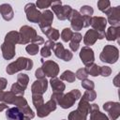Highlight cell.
Segmentation results:
<instances>
[{
	"label": "cell",
	"instance_id": "obj_1",
	"mask_svg": "<svg viewBox=\"0 0 120 120\" xmlns=\"http://www.w3.org/2000/svg\"><path fill=\"white\" fill-rule=\"evenodd\" d=\"M33 61L30 58L27 57H19L14 62L8 65L6 71L8 75H13L16 72H19L21 70H31L33 68Z\"/></svg>",
	"mask_w": 120,
	"mask_h": 120
},
{
	"label": "cell",
	"instance_id": "obj_2",
	"mask_svg": "<svg viewBox=\"0 0 120 120\" xmlns=\"http://www.w3.org/2000/svg\"><path fill=\"white\" fill-rule=\"evenodd\" d=\"M91 105L88 101L81 98L78 108L75 111H72L69 112L68 120H86L87 115L90 113Z\"/></svg>",
	"mask_w": 120,
	"mask_h": 120
},
{
	"label": "cell",
	"instance_id": "obj_3",
	"mask_svg": "<svg viewBox=\"0 0 120 120\" xmlns=\"http://www.w3.org/2000/svg\"><path fill=\"white\" fill-rule=\"evenodd\" d=\"M119 58V50L113 45H106L100 52V61L108 64H114Z\"/></svg>",
	"mask_w": 120,
	"mask_h": 120
},
{
	"label": "cell",
	"instance_id": "obj_4",
	"mask_svg": "<svg viewBox=\"0 0 120 120\" xmlns=\"http://www.w3.org/2000/svg\"><path fill=\"white\" fill-rule=\"evenodd\" d=\"M82 97V93L78 89H72L67 94H63L57 105H59L63 109H68L74 105V103Z\"/></svg>",
	"mask_w": 120,
	"mask_h": 120
},
{
	"label": "cell",
	"instance_id": "obj_5",
	"mask_svg": "<svg viewBox=\"0 0 120 120\" xmlns=\"http://www.w3.org/2000/svg\"><path fill=\"white\" fill-rule=\"evenodd\" d=\"M51 8H52V12L53 14L56 15L57 19L60 20V21H65L68 18L72 8L70 6L68 5H64L62 6V2L61 1H54V2H52V5H51Z\"/></svg>",
	"mask_w": 120,
	"mask_h": 120
},
{
	"label": "cell",
	"instance_id": "obj_6",
	"mask_svg": "<svg viewBox=\"0 0 120 120\" xmlns=\"http://www.w3.org/2000/svg\"><path fill=\"white\" fill-rule=\"evenodd\" d=\"M19 35H20L19 44H22V45L32 42V40L38 36L36 29L29 25H22L20 28Z\"/></svg>",
	"mask_w": 120,
	"mask_h": 120
},
{
	"label": "cell",
	"instance_id": "obj_7",
	"mask_svg": "<svg viewBox=\"0 0 120 120\" xmlns=\"http://www.w3.org/2000/svg\"><path fill=\"white\" fill-rule=\"evenodd\" d=\"M92 28L98 33V39H103L105 38V28L107 25V20L105 17L94 16L91 19Z\"/></svg>",
	"mask_w": 120,
	"mask_h": 120
},
{
	"label": "cell",
	"instance_id": "obj_8",
	"mask_svg": "<svg viewBox=\"0 0 120 120\" xmlns=\"http://www.w3.org/2000/svg\"><path fill=\"white\" fill-rule=\"evenodd\" d=\"M41 63H42V70L45 73L46 76L51 77V78H54L58 75L59 73V66L56 62L52 61V60H47L44 61L43 58L40 59Z\"/></svg>",
	"mask_w": 120,
	"mask_h": 120
},
{
	"label": "cell",
	"instance_id": "obj_9",
	"mask_svg": "<svg viewBox=\"0 0 120 120\" xmlns=\"http://www.w3.org/2000/svg\"><path fill=\"white\" fill-rule=\"evenodd\" d=\"M24 12L26 14V19L30 22L38 23L41 12L37 8L36 5L34 3H28L24 6Z\"/></svg>",
	"mask_w": 120,
	"mask_h": 120
},
{
	"label": "cell",
	"instance_id": "obj_10",
	"mask_svg": "<svg viewBox=\"0 0 120 120\" xmlns=\"http://www.w3.org/2000/svg\"><path fill=\"white\" fill-rule=\"evenodd\" d=\"M52 21H53V13L51 10L45 9L43 12H41V16L38 22V26L43 34H45V32L52 27L51 25Z\"/></svg>",
	"mask_w": 120,
	"mask_h": 120
},
{
	"label": "cell",
	"instance_id": "obj_11",
	"mask_svg": "<svg viewBox=\"0 0 120 120\" xmlns=\"http://www.w3.org/2000/svg\"><path fill=\"white\" fill-rule=\"evenodd\" d=\"M68 20L70 22L71 28L76 32L82 30L83 28V18L80 14V12L76 9H72Z\"/></svg>",
	"mask_w": 120,
	"mask_h": 120
},
{
	"label": "cell",
	"instance_id": "obj_12",
	"mask_svg": "<svg viewBox=\"0 0 120 120\" xmlns=\"http://www.w3.org/2000/svg\"><path fill=\"white\" fill-rule=\"evenodd\" d=\"M103 109L108 112V117L111 120H116L120 116V104L119 102L107 101L103 104Z\"/></svg>",
	"mask_w": 120,
	"mask_h": 120
},
{
	"label": "cell",
	"instance_id": "obj_13",
	"mask_svg": "<svg viewBox=\"0 0 120 120\" xmlns=\"http://www.w3.org/2000/svg\"><path fill=\"white\" fill-rule=\"evenodd\" d=\"M105 14L107 15V22L111 24V26H119L120 24V7L110 8Z\"/></svg>",
	"mask_w": 120,
	"mask_h": 120
},
{
	"label": "cell",
	"instance_id": "obj_14",
	"mask_svg": "<svg viewBox=\"0 0 120 120\" xmlns=\"http://www.w3.org/2000/svg\"><path fill=\"white\" fill-rule=\"evenodd\" d=\"M52 51H53V52H54V54L57 58H60V59H62L66 62L70 61L73 57L72 52L69 50L65 49L63 44L60 43V42H57V43L54 44V47H53Z\"/></svg>",
	"mask_w": 120,
	"mask_h": 120
},
{
	"label": "cell",
	"instance_id": "obj_15",
	"mask_svg": "<svg viewBox=\"0 0 120 120\" xmlns=\"http://www.w3.org/2000/svg\"><path fill=\"white\" fill-rule=\"evenodd\" d=\"M80 58L82 62V64L85 67L90 66L91 64L94 63L95 61V54H94V51L87 46H84L81 49L80 52Z\"/></svg>",
	"mask_w": 120,
	"mask_h": 120
},
{
	"label": "cell",
	"instance_id": "obj_16",
	"mask_svg": "<svg viewBox=\"0 0 120 120\" xmlns=\"http://www.w3.org/2000/svg\"><path fill=\"white\" fill-rule=\"evenodd\" d=\"M56 102L53 100V99H50L48 100L46 103H44L41 107H39L38 109H37V114L38 117L40 118H43V117H46L48 116L52 112L55 111L56 109Z\"/></svg>",
	"mask_w": 120,
	"mask_h": 120
},
{
	"label": "cell",
	"instance_id": "obj_17",
	"mask_svg": "<svg viewBox=\"0 0 120 120\" xmlns=\"http://www.w3.org/2000/svg\"><path fill=\"white\" fill-rule=\"evenodd\" d=\"M16 44L4 40V42L1 45V51H2V55L6 60H10L15 56V50H16Z\"/></svg>",
	"mask_w": 120,
	"mask_h": 120
},
{
	"label": "cell",
	"instance_id": "obj_18",
	"mask_svg": "<svg viewBox=\"0 0 120 120\" xmlns=\"http://www.w3.org/2000/svg\"><path fill=\"white\" fill-rule=\"evenodd\" d=\"M48 88V81L45 79L36 80L32 86H31V92L32 95H43Z\"/></svg>",
	"mask_w": 120,
	"mask_h": 120
},
{
	"label": "cell",
	"instance_id": "obj_19",
	"mask_svg": "<svg viewBox=\"0 0 120 120\" xmlns=\"http://www.w3.org/2000/svg\"><path fill=\"white\" fill-rule=\"evenodd\" d=\"M6 117L8 120H31L30 118L25 117L22 112L16 106L7 109Z\"/></svg>",
	"mask_w": 120,
	"mask_h": 120
},
{
	"label": "cell",
	"instance_id": "obj_20",
	"mask_svg": "<svg viewBox=\"0 0 120 120\" xmlns=\"http://www.w3.org/2000/svg\"><path fill=\"white\" fill-rule=\"evenodd\" d=\"M90 120H110V119L105 113H103L99 111L98 105L94 103V104H91Z\"/></svg>",
	"mask_w": 120,
	"mask_h": 120
},
{
	"label": "cell",
	"instance_id": "obj_21",
	"mask_svg": "<svg viewBox=\"0 0 120 120\" xmlns=\"http://www.w3.org/2000/svg\"><path fill=\"white\" fill-rule=\"evenodd\" d=\"M98 39V33L94 29H90L85 33L83 37V43L85 46L90 47L91 45H94Z\"/></svg>",
	"mask_w": 120,
	"mask_h": 120
},
{
	"label": "cell",
	"instance_id": "obj_22",
	"mask_svg": "<svg viewBox=\"0 0 120 120\" xmlns=\"http://www.w3.org/2000/svg\"><path fill=\"white\" fill-rule=\"evenodd\" d=\"M105 38L109 41L117 40L119 42L120 38V26H110L105 32Z\"/></svg>",
	"mask_w": 120,
	"mask_h": 120
},
{
	"label": "cell",
	"instance_id": "obj_23",
	"mask_svg": "<svg viewBox=\"0 0 120 120\" xmlns=\"http://www.w3.org/2000/svg\"><path fill=\"white\" fill-rule=\"evenodd\" d=\"M0 14L5 21H11L14 17V11L9 4H2L0 5Z\"/></svg>",
	"mask_w": 120,
	"mask_h": 120
},
{
	"label": "cell",
	"instance_id": "obj_24",
	"mask_svg": "<svg viewBox=\"0 0 120 120\" xmlns=\"http://www.w3.org/2000/svg\"><path fill=\"white\" fill-rule=\"evenodd\" d=\"M50 83H51V86H52V89L53 93H63L64 90L66 89L65 83L57 77L51 78Z\"/></svg>",
	"mask_w": 120,
	"mask_h": 120
},
{
	"label": "cell",
	"instance_id": "obj_25",
	"mask_svg": "<svg viewBox=\"0 0 120 120\" xmlns=\"http://www.w3.org/2000/svg\"><path fill=\"white\" fill-rule=\"evenodd\" d=\"M82 36L81 33H79V32L73 33V36H72L71 39L69 40V48L72 52H76L79 49V45H80V42L82 41Z\"/></svg>",
	"mask_w": 120,
	"mask_h": 120
},
{
	"label": "cell",
	"instance_id": "obj_26",
	"mask_svg": "<svg viewBox=\"0 0 120 120\" xmlns=\"http://www.w3.org/2000/svg\"><path fill=\"white\" fill-rule=\"evenodd\" d=\"M60 80L61 81H66L68 82H74L75 80H76V77H75V73L72 72L71 70H65L61 76H60Z\"/></svg>",
	"mask_w": 120,
	"mask_h": 120
},
{
	"label": "cell",
	"instance_id": "obj_27",
	"mask_svg": "<svg viewBox=\"0 0 120 120\" xmlns=\"http://www.w3.org/2000/svg\"><path fill=\"white\" fill-rule=\"evenodd\" d=\"M45 35L49 38V40H52V41H55V40H57L60 38L59 31L56 28H52V27H51L50 29H48L45 32Z\"/></svg>",
	"mask_w": 120,
	"mask_h": 120
},
{
	"label": "cell",
	"instance_id": "obj_28",
	"mask_svg": "<svg viewBox=\"0 0 120 120\" xmlns=\"http://www.w3.org/2000/svg\"><path fill=\"white\" fill-rule=\"evenodd\" d=\"M85 70H86V72H87L88 75H91V76H93V77H97V76L99 75L100 67H99L98 65L93 63V64H91L90 66L86 67V68H85Z\"/></svg>",
	"mask_w": 120,
	"mask_h": 120
},
{
	"label": "cell",
	"instance_id": "obj_29",
	"mask_svg": "<svg viewBox=\"0 0 120 120\" xmlns=\"http://www.w3.org/2000/svg\"><path fill=\"white\" fill-rule=\"evenodd\" d=\"M29 82V77L27 74L24 73H19L17 75V83L19 85H21L23 89H26L27 85Z\"/></svg>",
	"mask_w": 120,
	"mask_h": 120
},
{
	"label": "cell",
	"instance_id": "obj_30",
	"mask_svg": "<svg viewBox=\"0 0 120 120\" xmlns=\"http://www.w3.org/2000/svg\"><path fill=\"white\" fill-rule=\"evenodd\" d=\"M5 40L10 41V42H12V43H14V44L19 43V40H20L19 32H17V31H10V32H8V33L5 36Z\"/></svg>",
	"mask_w": 120,
	"mask_h": 120
},
{
	"label": "cell",
	"instance_id": "obj_31",
	"mask_svg": "<svg viewBox=\"0 0 120 120\" xmlns=\"http://www.w3.org/2000/svg\"><path fill=\"white\" fill-rule=\"evenodd\" d=\"M13 105H15L16 107H18L21 111H22L23 109H25V108L28 107L27 100H26L22 96H17L16 99H15L14 102H13Z\"/></svg>",
	"mask_w": 120,
	"mask_h": 120
},
{
	"label": "cell",
	"instance_id": "obj_32",
	"mask_svg": "<svg viewBox=\"0 0 120 120\" xmlns=\"http://www.w3.org/2000/svg\"><path fill=\"white\" fill-rule=\"evenodd\" d=\"M16 98H17V96L13 93V92H11V91H8V92H5V94H4V98H3V102L4 103H6V104H13V102H14V100L16 99Z\"/></svg>",
	"mask_w": 120,
	"mask_h": 120
},
{
	"label": "cell",
	"instance_id": "obj_33",
	"mask_svg": "<svg viewBox=\"0 0 120 120\" xmlns=\"http://www.w3.org/2000/svg\"><path fill=\"white\" fill-rule=\"evenodd\" d=\"M32 102L36 110L41 107L44 104V99L42 95H32Z\"/></svg>",
	"mask_w": 120,
	"mask_h": 120
},
{
	"label": "cell",
	"instance_id": "obj_34",
	"mask_svg": "<svg viewBox=\"0 0 120 120\" xmlns=\"http://www.w3.org/2000/svg\"><path fill=\"white\" fill-rule=\"evenodd\" d=\"M73 31L70 28H64L61 32V38L64 42H68L71 39L72 36H73Z\"/></svg>",
	"mask_w": 120,
	"mask_h": 120
},
{
	"label": "cell",
	"instance_id": "obj_35",
	"mask_svg": "<svg viewBox=\"0 0 120 120\" xmlns=\"http://www.w3.org/2000/svg\"><path fill=\"white\" fill-rule=\"evenodd\" d=\"M79 12L82 17H92L93 13H94V9L90 6H82V7H81Z\"/></svg>",
	"mask_w": 120,
	"mask_h": 120
},
{
	"label": "cell",
	"instance_id": "obj_36",
	"mask_svg": "<svg viewBox=\"0 0 120 120\" xmlns=\"http://www.w3.org/2000/svg\"><path fill=\"white\" fill-rule=\"evenodd\" d=\"M97 6L100 11L105 13L111 8V2L109 0H99V1H98Z\"/></svg>",
	"mask_w": 120,
	"mask_h": 120
},
{
	"label": "cell",
	"instance_id": "obj_37",
	"mask_svg": "<svg viewBox=\"0 0 120 120\" xmlns=\"http://www.w3.org/2000/svg\"><path fill=\"white\" fill-rule=\"evenodd\" d=\"M96 98H97V93L94 90H86L81 98H82L88 102H91V101H94L96 99Z\"/></svg>",
	"mask_w": 120,
	"mask_h": 120
},
{
	"label": "cell",
	"instance_id": "obj_38",
	"mask_svg": "<svg viewBox=\"0 0 120 120\" xmlns=\"http://www.w3.org/2000/svg\"><path fill=\"white\" fill-rule=\"evenodd\" d=\"M38 50H39L38 45L34 44V43H29V44L25 47V51H26L27 53L30 54V55H36V54L38 53Z\"/></svg>",
	"mask_w": 120,
	"mask_h": 120
},
{
	"label": "cell",
	"instance_id": "obj_39",
	"mask_svg": "<svg viewBox=\"0 0 120 120\" xmlns=\"http://www.w3.org/2000/svg\"><path fill=\"white\" fill-rule=\"evenodd\" d=\"M24 90H25V89H23V88H22L21 85H19L17 82L13 83V84L11 85V89H10V91L13 92L16 96H22V97H23V95H24Z\"/></svg>",
	"mask_w": 120,
	"mask_h": 120
},
{
	"label": "cell",
	"instance_id": "obj_40",
	"mask_svg": "<svg viewBox=\"0 0 120 120\" xmlns=\"http://www.w3.org/2000/svg\"><path fill=\"white\" fill-rule=\"evenodd\" d=\"M35 5H36L37 8H39V9H46L47 8L51 7L52 1H49V0H38Z\"/></svg>",
	"mask_w": 120,
	"mask_h": 120
},
{
	"label": "cell",
	"instance_id": "obj_41",
	"mask_svg": "<svg viewBox=\"0 0 120 120\" xmlns=\"http://www.w3.org/2000/svg\"><path fill=\"white\" fill-rule=\"evenodd\" d=\"M82 88H84L85 90H93L95 87V83L93 81L88 80V79H84L82 81Z\"/></svg>",
	"mask_w": 120,
	"mask_h": 120
},
{
	"label": "cell",
	"instance_id": "obj_42",
	"mask_svg": "<svg viewBox=\"0 0 120 120\" xmlns=\"http://www.w3.org/2000/svg\"><path fill=\"white\" fill-rule=\"evenodd\" d=\"M75 77H76L77 79L82 81V80H84V79H87L88 74H87L85 68H79V69L76 71V73H75Z\"/></svg>",
	"mask_w": 120,
	"mask_h": 120
},
{
	"label": "cell",
	"instance_id": "obj_43",
	"mask_svg": "<svg viewBox=\"0 0 120 120\" xmlns=\"http://www.w3.org/2000/svg\"><path fill=\"white\" fill-rule=\"evenodd\" d=\"M112 73V68L108 66H103L100 67V71H99V75L103 76V77H109Z\"/></svg>",
	"mask_w": 120,
	"mask_h": 120
},
{
	"label": "cell",
	"instance_id": "obj_44",
	"mask_svg": "<svg viewBox=\"0 0 120 120\" xmlns=\"http://www.w3.org/2000/svg\"><path fill=\"white\" fill-rule=\"evenodd\" d=\"M52 50H50L49 48H47V47H42L41 48V50H40V54H41V56H42V58H46V57H49V56H51V54H52V52H51Z\"/></svg>",
	"mask_w": 120,
	"mask_h": 120
},
{
	"label": "cell",
	"instance_id": "obj_45",
	"mask_svg": "<svg viewBox=\"0 0 120 120\" xmlns=\"http://www.w3.org/2000/svg\"><path fill=\"white\" fill-rule=\"evenodd\" d=\"M35 76H36V78H37L38 80H40V79H45V76H46V75H45V73L43 72L42 68H38V69L36 70Z\"/></svg>",
	"mask_w": 120,
	"mask_h": 120
},
{
	"label": "cell",
	"instance_id": "obj_46",
	"mask_svg": "<svg viewBox=\"0 0 120 120\" xmlns=\"http://www.w3.org/2000/svg\"><path fill=\"white\" fill-rule=\"evenodd\" d=\"M31 43H34V44H37V45H41V44L44 43V39H43L42 37H40V36H37V37L32 40Z\"/></svg>",
	"mask_w": 120,
	"mask_h": 120
},
{
	"label": "cell",
	"instance_id": "obj_47",
	"mask_svg": "<svg viewBox=\"0 0 120 120\" xmlns=\"http://www.w3.org/2000/svg\"><path fill=\"white\" fill-rule=\"evenodd\" d=\"M8 85V81L5 78H0V91H3Z\"/></svg>",
	"mask_w": 120,
	"mask_h": 120
},
{
	"label": "cell",
	"instance_id": "obj_48",
	"mask_svg": "<svg viewBox=\"0 0 120 120\" xmlns=\"http://www.w3.org/2000/svg\"><path fill=\"white\" fill-rule=\"evenodd\" d=\"M54 41H52V40H47L46 42H45V44H44V46L45 47H47V48H49L50 50H52L53 49V47H54Z\"/></svg>",
	"mask_w": 120,
	"mask_h": 120
},
{
	"label": "cell",
	"instance_id": "obj_49",
	"mask_svg": "<svg viewBox=\"0 0 120 120\" xmlns=\"http://www.w3.org/2000/svg\"><path fill=\"white\" fill-rule=\"evenodd\" d=\"M6 109H8V104H6L4 102H0V112L4 111Z\"/></svg>",
	"mask_w": 120,
	"mask_h": 120
},
{
	"label": "cell",
	"instance_id": "obj_50",
	"mask_svg": "<svg viewBox=\"0 0 120 120\" xmlns=\"http://www.w3.org/2000/svg\"><path fill=\"white\" fill-rule=\"evenodd\" d=\"M118 79H119V74H117L116 75V77L114 78V80H113V83H114V85L116 86V87H119V82H118Z\"/></svg>",
	"mask_w": 120,
	"mask_h": 120
},
{
	"label": "cell",
	"instance_id": "obj_51",
	"mask_svg": "<svg viewBox=\"0 0 120 120\" xmlns=\"http://www.w3.org/2000/svg\"><path fill=\"white\" fill-rule=\"evenodd\" d=\"M4 94H5V92H4V91H0V101H2V100H3Z\"/></svg>",
	"mask_w": 120,
	"mask_h": 120
},
{
	"label": "cell",
	"instance_id": "obj_52",
	"mask_svg": "<svg viewBox=\"0 0 120 120\" xmlns=\"http://www.w3.org/2000/svg\"><path fill=\"white\" fill-rule=\"evenodd\" d=\"M62 120H66V119H62Z\"/></svg>",
	"mask_w": 120,
	"mask_h": 120
}]
</instances>
